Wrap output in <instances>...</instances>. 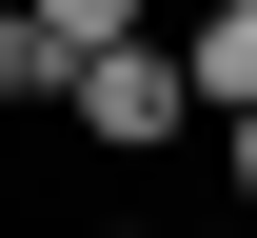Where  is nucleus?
I'll use <instances>...</instances> for the list:
<instances>
[{"mask_svg":"<svg viewBox=\"0 0 257 238\" xmlns=\"http://www.w3.org/2000/svg\"><path fill=\"white\" fill-rule=\"evenodd\" d=\"M60 119L99 139V159H178V139H198V100H178V40H159V20H139V40H99Z\"/></svg>","mask_w":257,"mask_h":238,"instance_id":"obj_1","label":"nucleus"},{"mask_svg":"<svg viewBox=\"0 0 257 238\" xmlns=\"http://www.w3.org/2000/svg\"><path fill=\"white\" fill-rule=\"evenodd\" d=\"M40 100H79V40L40 0H0V119H40Z\"/></svg>","mask_w":257,"mask_h":238,"instance_id":"obj_2","label":"nucleus"},{"mask_svg":"<svg viewBox=\"0 0 257 238\" xmlns=\"http://www.w3.org/2000/svg\"><path fill=\"white\" fill-rule=\"evenodd\" d=\"M178 100H198V119H237V100H257V20H237V0H198V40H178Z\"/></svg>","mask_w":257,"mask_h":238,"instance_id":"obj_3","label":"nucleus"},{"mask_svg":"<svg viewBox=\"0 0 257 238\" xmlns=\"http://www.w3.org/2000/svg\"><path fill=\"white\" fill-rule=\"evenodd\" d=\"M40 20H60L79 60H99V40H139V20H159V0H40Z\"/></svg>","mask_w":257,"mask_h":238,"instance_id":"obj_4","label":"nucleus"},{"mask_svg":"<svg viewBox=\"0 0 257 238\" xmlns=\"http://www.w3.org/2000/svg\"><path fill=\"white\" fill-rule=\"evenodd\" d=\"M218 179H237V199H257V100H237V119H218Z\"/></svg>","mask_w":257,"mask_h":238,"instance_id":"obj_5","label":"nucleus"},{"mask_svg":"<svg viewBox=\"0 0 257 238\" xmlns=\"http://www.w3.org/2000/svg\"><path fill=\"white\" fill-rule=\"evenodd\" d=\"M99 238H159V218H99Z\"/></svg>","mask_w":257,"mask_h":238,"instance_id":"obj_6","label":"nucleus"},{"mask_svg":"<svg viewBox=\"0 0 257 238\" xmlns=\"http://www.w3.org/2000/svg\"><path fill=\"white\" fill-rule=\"evenodd\" d=\"M237 20H257V0H237Z\"/></svg>","mask_w":257,"mask_h":238,"instance_id":"obj_7","label":"nucleus"}]
</instances>
